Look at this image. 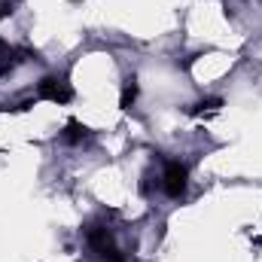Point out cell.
<instances>
[{"mask_svg": "<svg viewBox=\"0 0 262 262\" xmlns=\"http://www.w3.org/2000/svg\"><path fill=\"white\" fill-rule=\"evenodd\" d=\"M220 104H223L220 98H210V101H201V104H195V107H192V116H204V113H213V110H216Z\"/></svg>", "mask_w": 262, "mask_h": 262, "instance_id": "4", "label": "cell"}, {"mask_svg": "<svg viewBox=\"0 0 262 262\" xmlns=\"http://www.w3.org/2000/svg\"><path fill=\"white\" fill-rule=\"evenodd\" d=\"M37 98L55 101V104H67V101L73 98V89L67 85L64 79H58V76H46V79L37 85Z\"/></svg>", "mask_w": 262, "mask_h": 262, "instance_id": "3", "label": "cell"}, {"mask_svg": "<svg viewBox=\"0 0 262 262\" xmlns=\"http://www.w3.org/2000/svg\"><path fill=\"white\" fill-rule=\"evenodd\" d=\"M134 98H137V79L131 76V79H128V85H125V92H122V107H125V110H131Z\"/></svg>", "mask_w": 262, "mask_h": 262, "instance_id": "5", "label": "cell"}, {"mask_svg": "<svg viewBox=\"0 0 262 262\" xmlns=\"http://www.w3.org/2000/svg\"><path fill=\"white\" fill-rule=\"evenodd\" d=\"M89 247H92L101 259L122 262V253L116 250V244H113V238H110V232H107V229H89Z\"/></svg>", "mask_w": 262, "mask_h": 262, "instance_id": "2", "label": "cell"}, {"mask_svg": "<svg viewBox=\"0 0 262 262\" xmlns=\"http://www.w3.org/2000/svg\"><path fill=\"white\" fill-rule=\"evenodd\" d=\"M85 125H79V122H67V131H64V140H82L85 137Z\"/></svg>", "mask_w": 262, "mask_h": 262, "instance_id": "6", "label": "cell"}, {"mask_svg": "<svg viewBox=\"0 0 262 262\" xmlns=\"http://www.w3.org/2000/svg\"><path fill=\"white\" fill-rule=\"evenodd\" d=\"M186 180H189V168L183 162H168L165 165V177H162V186L171 198H180L186 192Z\"/></svg>", "mask_w": 262, "mask_h": 262, "instance_id": "1", "label": "cell"}]
</instances>
